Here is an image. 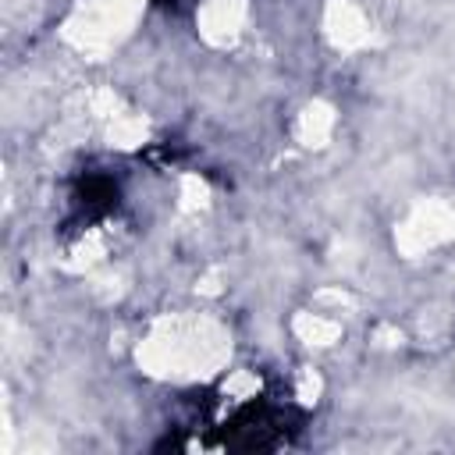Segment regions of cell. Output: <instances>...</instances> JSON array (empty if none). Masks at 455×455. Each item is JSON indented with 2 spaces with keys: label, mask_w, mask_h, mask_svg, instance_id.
Here are the masks:
<instances>
[{
  "label": "cell",
  "mask_w": 455,
  "mask_h": 455,
  "mask_svg": "<svg viewBox=\"0 0 455 455\" xmlns=\"http://www.w3.org/2000/svg\"><path fill=\"white\" fill-rule=\"evenodd\" d=\"M75 206L82 213V224L107 217L117 206V185L107 174H89L85 181H78L75 188Z\"/></svg>",
  "instance_id": "1"
},
{
  "label": "cell",
  "mask_w": 455,
  "mask_h": 455,
  "mask_svg": "<svg viewBox=\"0 0 455 455\" xmlns=\"http://www.w3.org/2000/svg\"><path fill=\"white\" fill-rule=\"evenodd\" d=\"M160 4H167V7H185V4H196V0H160Z\"/></svg>",
  "instance_id": "2"
}]
</instances>
